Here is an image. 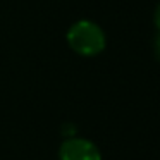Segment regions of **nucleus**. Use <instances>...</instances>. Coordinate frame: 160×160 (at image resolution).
Segmentation results:
<instances>
[{
	"label": "nucleus",
	"instance_id": "f257e3e1",
	"mask_svg": "<svg viewBox=\"0 0 160 160\" xmlns=\"http://www.w3.org/2000/svg\"><path fill=\"white\" fill-rule=\"evenodd\" d=\"M66 42L74 53L81 57H97L107 47V36L100 24L90 19L76 21L66 35Z\"/></svg>",
	"mask_w": 160,
	"mask_h": 160
},
{
	"label": "nucleus",
	"instance_id": "f03ea898",
	"mask_svg": "<svg viewBox=\"0 0 160 160\" xmlns=\"http://www.w3.org/2000/svg\"><path fill=\"white\" fill-rule=\"evenodd\" d=\"M59 160H102V152L90 139L71 136L60 143Z\"/></svg>",
	"mask_w": 160,
	"mask_h": 160
},
{
	"label": "nucleus",
	"instance_id": "7ed1b4c3",
	"mask_svg": "<svg viewBox=\"0 0 160 160\" xmlns=\"http://www.w3.org/2000/svg\"><path fill=\"white\" fill-rule=\"evenodd\" d=\"M153 50H155V57L158 59V62H160V31L157 33L155 40H153Z\"/></svg>",
	"mask_w": 160,
	"mask_h": 160
},
{
	"label": "nucleus",
	"instance_id": "20e7f679",
	"mask_svg": "<svg viewBox=\"0 0 160 160\" xmlns=\"http://www.w3.org/2000/svg\"><path fill=\"white\" fill-rule=\"evenodd\" d=\"M153 24H155V28L160 31V4L155 7V12H153Z\"/></svg>",
	"mask_w": 160,
	"mask_h": 160
}]
</instances>
